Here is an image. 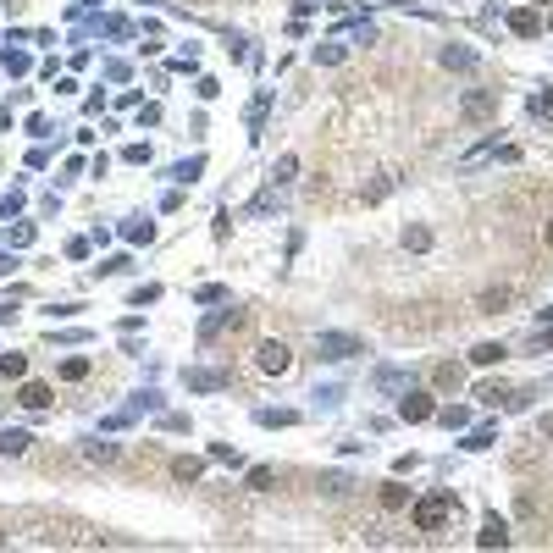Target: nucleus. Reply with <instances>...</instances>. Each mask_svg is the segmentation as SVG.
I'll use <instances>...</instances> for the list:
<instances>
[{
  "mask_svg": "<svg viewBox=\"0 0 553 553\" xmlns=\"http://www.w3.org/2000/svg\"><path fill=\"white\" fill-rule=\"evenodd\" d=\"M387 6H409V0H387Z\"/></svg>",
  "mask_w": 553,
  "mask_h": 553,
  "instance_id": "nucleus-29",
  "label": "nucleus"
},
{
  "mask_svg": "<svg viewBox=\"0 0 553 553\" xmlns=\"http://www.w3.org/2000/svg\"><path fill=\"white\" fill-rule=\"evenodd\" d=\"M171 470H177V482H194V476H199V459H177Z\"/></svg>",
  "mask_w": 553,
  "mask_h": 553,
  "instance_id": "nucleus-25",
  "label": "nucleus"
},
{
  "mask_svg": "<svg viewBox=\"0 0 553 553\" xmlns=\"http://www.w3.org/2000/svg\"><path fill=\"white\" fill-rule=\"evenodd\" d=\"M443 66H448V72H470V66H476V50H465V44H448V50H443Z\"/></svg>",
  "mask_w": 553,
  "mask_h": 553,
  "instance_id": "nucleus-8",
  "label": "nucleus"
},
{
  "mask_svg": "<svg viewBox=\"0 0 553 553\" xmlns=\"http://www.w3.org/2000/svg\"><path fill=\"white\" fill-rule=\"evenodd\" d=\"M492 111H498V89H476V94L459 100V116H465V122H487Z\"/></svg>",
  "mask_w": 553,
  "mask_h": 553,
  "instance_id": "nucleus-3",
  "label": "nucleus"
},
{
  "mask_svg": "<svg viewBox=\"0 0 553 553\" xmlns=\"http://www.w3.org/2000/svg\"><path fill=\"white\" fill-rule=\"evenodd\" d=\"M532 111H537V116H548V122H553V89H548V94H532Z\"/></svg>",
  "mask_w": 553,
  "mask_h": 553,
  "instance_id": "nucleus-22",
  "label": "nucleus"
},
{
  "mask_svg": "<svg viewBox=\"0 0 553 553\" xmlns=\"http://www.w3.org/2000/svg\"><path fill=\"white\" fill-rule=\"evenodd\" d=\"M294 171H299V161H294V155H282V161H276V166H271V183H288Z\"/></svg>",
  "mask_w": 553,
  "mask_h": 553,
  "instance_id": "nucleus-18",
  "label": "nucleus"
},
{
  "mask_svg": "<svg viewBox=\"0 0 553 553\" xmlns=\"http://www.w3.org/2000/svg\"><path fill=\"white\" fill-rule=\"evenodd\" d=\"M128 238H133V244H149V238H155V227H149V221H128Z\"/></svg>",
  "mask_w": 553,
  "mask_h": 553,
  "instance_id": "nucleus-21",
  "label": "nucleus"
},
{
  "mask_svg": "<svg viewBox=\"0 0 553 553\" xmlns=\"http://www.w3.org/2000/svg\"><path fill=\"white\" fill-rule=\"evenodd\" d=\"M28 448V432H0V454H22Z\"/></svg>",
  "mask_w": 553,
  "mask_h": 553,
  "instance_id": "nucleus-15",
  "label": "nucleus"
},
{
  "mask_svg": "<svg viewBox=\"0 0 553 553\" xmlns=\"http://www.w3.org/2000/svg\"><path fill=\"white\" fill-rule=\"evenodd\" d=\"M316 354L321 360H354L360 354V338L354 332H316Z\"/></svg>",
  "mask_w": 553,
  "mask_h": 553,
  "instance_id": "nucleus-2",
  "label": "nucleus"
},
{
  "mask_svg": "<svg viewBox=\"0 0 553 553\" xmlns=\"http://www.w3.org/2000/svg\"><path fill=\"white\" fill-rule=\"evenodd\" d=\"M227 382H233L227 371H189V387H194V393H216V387H227Z\"/></svg>",
  "mask_w": 553,
  "mask_h": 553,
  "instance_id": "nucleus-6",
  "label": "nucleus"
},
{
  "mask_svg": "<svg viewBox=\"0 0 553 553\" xmlns=\"http://www.w3.org/2000/svg\"><path fill=\"white\" fill-rule=\"evenodd\" d=\"M294 421V409H260V426H288Z\"/></svg>",
  "mask_w": 553,
  "mask_h": 553,
  "instance_id": "nucleus-19",
  "label": "nucleus"
},
{
  "mask_svg": "<svg viewBox=\"0 0 553 553\" xmlns=\"http://www.w3.org/2000/svg\"><path fill=\"white\" fill-rule=\"evenodd\" d=\"M454 509H459V504H454V492H432V498H421V504H415V526H421V532H443Z\"/></svg>",
  "mask_w": 553,
  "mask_h": 553,
  "instance_id": "nucleus-1",
  "label": "nucleus"
},
{
  "mask_svg": "<svg viewBox=\"0 0 553 553\" xmlns=\"http://www.w3.org/2000/svg\"><path fill=\"white\" fill-rule=\"evenodd\" d=\"M22 371H28L22 354H0V377H22Z\"/></svg>",
  "mask_w": 553,
  "mask_h": 553,
  "instance_id": "nucleus-17",
  "label": "nucleus"
},
{
  "mask_svg": "<svg viewBox=\"0 0 553 553\" xmlns=\"http://www.w3.org/2000/svg\"><path fill=\"white\" fill-rule=\"evenodd\" d=\"M249 487H255V492H266V487H271V470H266V465H260V470H249Z\"/></svg>",
  "mask_w": 553,
  "mask_h": 553,
  "instance_id": "nucleus-26",
  "label": "nucleus"
},
{
  "mask_svg": "<svg viewBox=\"0 0 553 553\" xmlns=\"http://www.w3.org/2000/svg\"><path fill=\"white\" fill-rule=\"evenodd\" d=\"M84 454H89V459H100V465H111L122 448H116V443H100V437H94V443H84Z\"/></svg>",
  "mask_w": 553,
  "mask_h": 553,
  "instance_id": "nucleus-12",
  "label": "nucleus"
},
{
  "mask_svg": "<svg viewBox=\"0 0 553 553\" xmlns=\"http://www.w3.org/2000/svg\"><path fill=\"white\" fill-rule=\"evenodd\" d=\"M404 504H409V492L399 487V482H387L382 487V509H404Z\"/></svg>",
  "mask_w": 553,
  "mask_h": 553,
  "instance_id": "nucleus-14",
  "label": "nucleus"
},
{
  "mask_svg": "<svg viewBox=\"0 0 553 553\" xmlns=\"http://www.w3.org/2000/svg\"><path fill=\"white\" fill-rule=\"evenodd\" d=\"M255 360H260V371L282 377V371L294 365V354H288V343H260V349H255Z\"/></svg>",
  "mask_w": 553,
  "mask_h": 553,
  "instance_id": "nucleus-4",
  "label": "nucleus"
},
{
  "mask_svg": "<svg viewBox=\"0 0 553 553\" xmlns=\"http://www.w3.org/2000/svg\"><path fill=\"white\" fill-rule=\"evenodd\" d=\"M482 548H509V526L498 520V514H487V526H482V537H476Z\"/></svg>",
  "mask_w": 553,
  "mask_h": 553,
  "instance_id": "nucleus-5",
  "label": "nucleus"
},
{
  "mask_svg": "<svg viewBox=\"0 0 553 553\" xmlns=\"http://www.w3.org/2000/svg\"><path fill=\"white\" fill-rule=\"evenodd\" d=\"M61 377H66V382H78V377H89V360H66V365H61Z\"/></svg>",
  "mask_w": 553,
  "mask_h": 553,
  "instance_id": "nucleus-24",
  "label": "nucleus"
},
{
  "mask_svg": "<svg viewBox=\"0 0 553 553\" xmlns=\"http://www.w3.org/2000/svg\"><path fill=\"white\" fill-rule=\"evenodd\" d=\"M22 404H28V409H44V404H50V387L28 382V387H22Z\"/></svg>",
  "mask_w": 553,
  "mask_h": 553,
  "instance_id": "nucleus-13",
  "label": "nucleus"
},
{
  "mask_svg": "<svg viewBox=\"0 0 553 553\" xmlns=\"http://www.w3.org/2000/svg\"><path fill=\"white\" fill-rule=\"evenodd\" d=\"M470 360H476V365H498V360H504V343H476Z\"/></svg>",
  "mask_w": 553,
  "mask_h": 553,
  "instance_id": "nucleus-10",
  "label": "nucleus"
},
{
  "mask_svg": "<svg viewBox=\"0 0 553 553\" xmlns=\"http://www.w3.org/2000/svg\"><path fill=\"white\" fill-rule=\"evenodd\" d=\"M504 304H509V288H487V294H482V316H498Z\"/></svg>",
  "mask_w": 553,
  "mask_h": 553,
  "instance_id": "nucleus-11",
  "label": "nucleus"
},
{
  "mask_svg": "<svg viewBox=\"0 0 553 553\" xmlns=\"http://www.w3.org/2000/svg\"><path fill=\"white\" fill-rule=\"evenodd\" d=\"M377 387H382V393H399V387H404V377H399V371H377Z\"/></svg>",
  "mask_w": 553,
  "mask_h": 553,
  "instance_id": "nucleus-20",
  "label": "nucleus"
},
{
  "mask_svg": "<svg viewBox=\"0 0 553 553\" xmlns=\"http://www.w3.org/2000/svg\"><path fill=\"white\" fill-rule=\"evenodd\" d=\"M399 415H404V421H426V415H432V399H426V393H404V399H399Z\"/></svg>",
  "mask_w": 553,
  "mask_h": 553,
  "instance_id": "nucleus-7",
  "label": "nucleus"
},
{
  "mask_svg": "<svg viewBox=\"0 0 553 553\" xmlns=\"http://www.w3.org/2000/svg\"><path fill=\"white\" fill-rule=\"evenodd\" d=\"M404 249H432V233L426 227H404Z\"/></svg>",
  "mask_w": 553,
  "mask_h": 553,
  "instance_id": "nucleus-16",
  "label": "nucleus"
},
{
  "mask_svg": "<svg viewBox=\"0 0 553 553\" xmlns=\"http://www.w3.org/2000/svg\"><path fill=\"white\" fill-rule=\"evenodd\" d=\"M304 6H316V0H304Z\"/></svg>",
  "mask_w": 553,
  "mask_h": 553,
  "instance_id": "nucleus-31",
  "label": "nucleus"
},
{
  "mask_svg": "<svg viewBox=\"0 0 553 553\" xmlns=\"http://www.w3.org/2000/svg\"><path fill=\"white\" fill-rule=\"evenodd\" d=\"M537 349H553V332H537Z\"/></svg>",
  "mask_w": 553,
  "mask_h": 553,
  "instance_id": "nucleus-28",
  "label": "nucleus"
},
{
  "mask_svg": "<svg viewBox=\"0 0 553 553\" xmlns=\"http://www.w3.org/2000/svg\"><path fill=\"white\" fill-rule=\"evenodd\" d=\"M437 387H459V365H437Z\"/></svg>",
  "mask_w": 553,
  "mask_h": 553,
  "instance_id": "nucleus-23",
  "label": "nucleus"
},
{
  "mask_svg": "<svg viewBox=\"0 0 553 553\" xmlns=\"http://www.w3.org/2000/svg\"><path fill=\"white\" fill-rule=\"evenodd\" d=\"M548 244H553V221H548Z\"/></svg>",
  "mask_w": 553,
  "mask_h": 553,
  "instance_id": "nucleus-30",
  "label": "nucleus"
},
{
  "mask_svg": "<svg viewBox=\"0 0 553 553\" xmlns=\"http://www.w3.org/2000/svg\"><path fill=\"white\" fill-rule=\"evenodd\" d=\"M465 421H470V409H459V404L443 409V426H465Z\"/></svg>",
  "mask_w": 553,
  "mask_h": 553,
  "instance_id": "nucleus-27",
  "label": "nucleus"
},
{
  "mask_svg": "<svg viewBox=\"0 0 553 553\" xmlns=\"http://www.w3.org/2000/svg\"><path fill=\"white\" fill-rule=\"evenodd\" d=\"M509 28L520 34V39H532L537 28H542V17H537V11H509Z\"/></svg>",
  "mask_w": 553,
  "mask_h": 553,
  "instance_id": "nucleus-9",
  "label": "nucleus"
}]
</instances>
